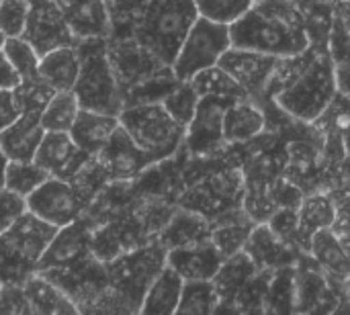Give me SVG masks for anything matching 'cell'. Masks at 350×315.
Wrapping results in <instances>:
<instances>
[{"instance_id":"680465c9","label":"cell","mask_w":350,"mask_h":315,"mask_svg":"<svg viewBox=\"0 0 350 315\" xmlns=\"http://www.w3.org/2000/svg\"><path fill=\"white\" fill-rule=\"evenodd\" d=\"M0 285H2V283H0Z\"/></svg>"},{"instance_id":"b9f144b4","label":"cell","mask_w":350,"mask_h":315,"mask_svg":"<svg viewBox=\"0 0 350 315\" xmlns=\"http://www.w3.org/2000/svg\"><path fill=\"white\" fill-rule=\"evenodd\" d=\"M312 125H324L328 135H334V139L350 152V98L345 94L338 92L328 111Z\"/></svg>"},{"instance_id":"bcb514c9","label":"cell","mask_w":350,"mask_h":315,"mask_svg":"<svg viewBox=\"0 0 350 315\" xmlns=\"http://www.w3.org/2000/svg\"><path fill=\"white\" fill-rule=\"evenodd\" d=\"M31 12L27 0H0V31L6 37H21Z\"/></svg>"},{"instance_id":"6da1fadb","label":"cell","mask_w":350,"mask_h":315,"mask_svg":"<svg viewBox=\"0 0 350 315\" xmlns=\"http://www.w3.org/2000/svg\"><path fill=\"white\" fill-rule=\"evenodd\" d=\"M232 45L275 57L299 55L310 49L306 12L297 0H256L230 25Z\"/></svg>"},{"instance_id":"5bb4252c","label":"cell","mask_w":350,"mask_h":315,"mask_svg":"<svg viewBox=\"0 0 350 315\" xmlns=\"http://www.w3.org/2000/svg\"><path fill=\"white\" fill-rule=\"evenodd\" d=\"M21 37L27 39L39 55H45L57 47L78 45V39L74 37L72 29L68 27L64 14L59 12L53 0L31 6L27 25Z\"/></svg>"},{"instance_id":"ee69618b","label":"cell","mask_w":350,"mask_h":315,"mask_svg":"<svg viewBox=\"0 0 350 315\" xmlns=\"http://www.w3.org/2000/svg\"><path fill=\"white\" fill-rule=\"evenodd\" d=\"M256 0H195L199 16H205L209 20L232 25L240 16H244Z\"/></svg>"},{"instance_id":"e0dca14e","label":"cell","mask_w":350,"mask_h":315,"mask_svg":"<svg viewBox=\"0 0 350 315\" xmlns=\"http://www.w3.org/2000/svg\"><path fill=\"white\" fill-rule=\"evenodd\" d=\"M90 158H92L90 154L82 152L74 143L68 131H45L33 160L43 170H47L49 176L70 182Z\"/></svg>"},{"instance_id":"3957f363","label":"cell","mask_w":350,"mask_h":315,"mask_svg":"<svg viewBox=\"0 0 350 315\" xmlns=\"http://www.w3.org/2000/svg\"><path fill=\"white\" fill-rule=\"evenodd\" d=\"M338 94L334 61L330 51L314 49V55L297 78L273 96V102L291 119L301 123L318 121Z\"/></svg>"},{"instance_id":"7bdbcfd3","label":"cell","mask_w":350,"mask_h":315,"mask_svg":"<svg viewBox=\"0 0 350 315\" xmlns=\"http://www.w3.org/2000/svg\"><path fill=\"white\" fill-rule=\"evenodd\" d=\"M199 92L195 90V86L191 82H178L168 96L162 100L164 109L172 115V119L176 123H180L185 129L191 123V119L195 117L197 105H199Z\"/></svg>"},{"instance_id":"484cf974","label":"cell","mask_w":350,"mask_h":315,"mask_svg":"<svg viewBox=\"0 0 350 315\" xmlns=\"http://www.w3.org/2000/svg\"><path fill=\"white\" fill-rule=\"evenodd\" d=\"M117 127H119V117L80 109L70 129V135L82 152L90 156H98Z\"/></svg>"},{"instance_id":"4fadbf2b","label":"cell","mask_w":350,"mask_h":315,"mask_svg":"<svg viewBox=\"0 0 350 315\" xmlns=\"http://www.w3.org/2000/svg\"><path fill=\"white\" fill-rule=\"evenodd\" d=\"M96 160L103 166V170L107 172L111 182L135 180L137 176H142L148 168H152L156 164L152 160V156L146 154L131 139V135L121 127V123L115 129V133L111 135V139L107 141V146L100 150Z\"/></svg>"},{"instance_id":"e575fe53","label":"cell","mask_w":350,"mask_h":315,"mask_svg":"<svg viewBox=\"0 0 350 315\" xmlns=\"http://www.w3.org/2000/svg\"><path fill=\"white\" fill-rule=\"evenodd\" d=\"M49 178V172L43 170L35 160H8L4 170V187L21 197H29L35 189H39Z\"/></svg>"},{"instance_id":"4dcf8cb0","label":"cell","mask_w":350,"mask_h":315,"mask_svg":"<svg viewBox=\"0 0 350 315\" xmlns=\"http://www.w3.org/2000/svg\"><path fill=\"white\" fill-rule=\"evenodd\" d=\"M183 287H185V279L172 266L166 264L162 269V273L154 279L150 289L146 291L139 314L174 315L176 307H178V301H180Z\"/></svg>"},{"instance_id":"74e56055","label":"cell","mask_w":350,"mask_h":315,"mask_svg":"<svg viewBox=\"0 0 350 315\" xmlns=\"http://www.w3.org/2000/svg\"><path fill=\"white\" fill-rule=\"evenodd\" d=\"M150 0H107L111 35L109 39H131L137 20L142 18Z\"/></svg>"},{"instance_id":"7402d4cb","label":"cell","mask_w":350,"mask_h":315,"mask_svg":"<svg viewBox=\"0 0 350 315\" xmlns=\"http://www.w3.org/2000/svg\"><path fill=\"white\" fill-rule=\"evenodd\" d=\"M258 269L252 262V258L242 250L234 256H228L224 264L219 266L217 275L213 277V285L219 295V310L234 312V303L242 295V291L250 285V281L256 277Z\"/></svg>"},{"instance_id":"2e32d148","label":"cell","mask_w":350,"mask_h":315,"mask_svg":"<svg viewBox=\"0 0 350 315\" xmlns=\"http://www.w3.org/2000/svg\"><path fill=\"white\" fill-rule=\"evenodd\" d=\"M92 232H94V223L84 213L76 221L59 228L51 238L45 254L41 256L37 264V273L66 266L70 262H76L92 254Z\"/></svg>"},{"instance_id":"ba28073f","label":"cell","mask_w":350,"mask_h":315,"mask_svg":"<svg viewBox=\"0 0 350 315\" xmlns=\"http://www.w3.org/2000/svg\"><path fill=\"white\" fill-rule=\"evenodd\" d=\"M119 123L156 164L174 158L185 146L187 129L172 119L162 102L125 107L119 113Z\"/></svg>"},{"instance_id":"d4e9b609","label":"cell","mask_w":350,"mask_h":315,"mask_svg":"<svg viewBox=\"0 0 350 315\" xmlns=\"http://www.w3.org/2000/svg\"><path fill=\"white\" fill-rule=\"evenodd\" d=\"M254 225L256 221L250 217L246 209L221 213L211 221V242L215 244V248L221 252L224 258L234 256L246 248Z\"/></svg>"},{"instance_id":"5b68a950","label":"cell","mask_w":350,"mask_h":315,"mask_svg":"<svg viewBox=\"0 0 350 315\" xmlns=\"http://www.w3.org/2000/svg\"><path fill=\"white\" fill-rule=\"evenodd\" d=\"M57 228L39 219L29 209L0 234V283L25 285L37 273Z\"/></svg>"},{"instance_id":"c3c4849f","label":"cell","mask_w":350,"mask_h":315,"mask_svg":"<svg viewBox=\"0 0 350 315\" xmlns=\"http://www.w3.org/2000/svg\"><path fill=\"white\" fill-rule=\"evenodd\" d=\"M0 314L33 315L23 285H16V283L0 285Z\"/></svg>"},{"instance_id":"681fc988","label":"cell","mask_w":350,"mask_h":315,"mask_svg":"<svg viewBox=\"0 0 350 315\" xmlns=\"http://www.w3.org/2000/svg\"><path fill=\"white\" fill-rule=\"evenodd\" d=\"M27 211V201L25 197L8 191L6 187L0 189V234L12 225L23 213Z\"/></svg>"},{"instance_id":"30bf717a","label":"cell","mask_w":350,"mask_h":315,"mask_svg":"<svg viewBox=\"0 0 350 315\" xmlns=\"http://www.w3.org/2000/svg\"><path fill=\"white\" fill-rule=\"evenodd\" d=\"M39 275L59 287L78 307V314H90L96 301L111 287L107 262L98 260L94 254H88L66 266L41 271Z\"/></svg>"},{"instance_id":"6f0895ef","label":"cell","mask_w":350,"mask_h":315,"mask_svg":"<svg viewBox=\"0 0 350 315\" xmlns=\"http://www.w3.org/2000/svg\"><path fill=\"white\" fill-rule=\"evenodd\" d=\"M297 2H299V4H304V2H310V0H297Z\"/></svg>"},{"instance_id":"9f6ffc18","label":"cell","mask_w":350,"mask_h":315,"mask_svg":"<svg viewBox=\"0 0 350 315\" xmlns=\"http://www.w3.org/2000/svg\"><path fill=\"white\" fill-rule=\"evenodd\" d=\"M4 41H6V35H4V33L0 31V49L4 47Z\"/></svg>"},{"instance_id":"1f68e13d","label":"cell","mask_w":350,"mask_h":315,"mask_svg":"<svg viewBox=\"0 0 350 315\" xmlns=\"http://www.w3.org/2000/svg\"><path fill=\"white\" fill-rule=\"evenodd\" d=\"M25 295L31 305L33 315H74L78 307L70 301V297L55 287L51 281L41 277L39 273L31 275L25 281Z\"/></svg>"},{"instance_id":"60d3db41","label":"cell","mask_w":350,"mask_h":315,"mask_svg":"<svg viewBox=\"0 0 350 315\" xmlns=\"http://www.w3.org/2000/svg\"><path fill=\"white\" fill-rule=\"evenodd\" d=\"M109 176L103 170V166L98 164L96 156H92L78 172L76 176L70 180L72 189L76 191V195L80 197V201L84 203V209L92 203V199L109 184Z\"/></svg>"},{"instance_id":"11a10c76","label":"cell","mask_w":350,"mask_h":315,"mask_svg":"<svg viewBox=\"0 0 350 315\" xmlns=\"http://www.w3.org/2000/svg\"><path fill=\"white\" fill-rule=\"evenodd\" d=\"M31 6H35V4H43V2H49V0H27Z\"/></svg>"},{"instance_id":"9c48e42d","label":"cell","mask_w":350,"mask_h":315,"mask_svg":"<svg viewBox=\"0 0 350 315\" xmlns=\"http://www.w3.org/2000/svg\"><path fill=\"white\" fill-rule=\"evenodd\" d=\"M232 47L230 25H221L199 16L183 41L172 72L180 82L193 80L199 72L217 66L221 55Z\"/></svg>"},{"instance_id":"ab89813d","label":"cell","mask_w":350,"mask_h":315,"mask_svg":"<svg viewBox=\"0 0 350 315\" xmlns=\"http://www.w3.org/2000/svg\"><path fill=\"white\" fill-rule=\"evenodd\" d=\"M2 51L6 53V57L10 59V64L18 72L21 80L41 78L39 76V59H41V55L35 51V47L27 39H23V37H6Z\"/></svg>"},{"instance_id":"f5cc1de1","label":"cell","mask_w":350,"mask_h":315,"mask_svg":"<svg viewBox=\"0 0 350 315\" xmlns=\"http://www.w3.org/2000/svg\"><path fill=\"white\" fill-rule=\"evenodd\" d=\"M332 4H334L336 14L349 25L350 29V0H332Z\"/></svg>"},{"instance_id":"8992f818","label":"cell","mask_w":350,"mask_h":315,"mask_svg":"<svg viewBox=\"0 0 350 315\" xmlns=\"http://www.w3.org/2000/svg\"><path fill=\"white\" fill-rule=\"evenodd\" d=\"M76 47L82 61L72 92L80 109L119 117L125 105L113 64L109 59L107 39H82Z\"/></svg>"},{"instance_id":"277c9868","label":"cell","mask_w":350,"mask_h":315,"mask_svg":"<svg viewBox=\"0 0 350 315\" xmlns=\"http://www.w3.org/2000/svg\"><path fill=\"white\" fill-rule=\"evenodd\" d=\"M197 18L195 0H150L133 29V39L160 61L172 66Z\"/></svg>"},{"instance_id":"52a82bcc","label":"cell","mask_w":350,"mask_h":315,"mask_svg":"<svg viewBox=\"0 0 350 315\" xmlns=\"http://www.w3.org/2000/svg\"><path fill=\"white\" fill-rule=\"evenodd\" d=\"M166 256L168 250L156 238L107 262L111 291L127 314H139L146 291L166 266Z\"/></svg>"},{"instance_id":"f907efd6","label":"cell","mask_w":350,"mask_h":315,"mask_svg":"<svg viewBox=\"0 0 350 315\" xmlns=\"http://www.w3.org/2000/svg\"><path fill=\"white\" fill-rule=\"evenodd\" d=\"M21 115V109L16 105L14 92L12 90H2L0 88V133L10 127Z\"/></svg>"},{"instance_id":"f6af8a7d","label":"cell","mask_w":350,"mask_h":315,"mask_svg":"<svg viewBox=\"0 0 350 315\" xmlns=\"http://www.w3.org/2000/svg\"><path fill=\"white\" fill-rule=\"evenodd\" d=\"M12 92H14L21 113H25V111L43 113V109L47 107V102L53 98V94L57 90L53 86H49L43 78H35V80H21V84Z\"/></svg>"},{"instance_id":"8d00e7d4","label":"cell","mask_w":350,"mask_h":315,"mask_svg":"<svg viewBox=\"0 0 350 315\" xmlns=\"http://www.w3.org/2000/svg\"><path fill=\"white\" fill-rule=\"evenodd\" d=\"M80 105L72 90L55 92L53 98L47 102V107L41 113V123L45 131H68L72 129L76 117H78Z\"/></svg>"},{"instance_id":"836d02e7","label":"cell","mask_w":350,"mask_h":315,"mask_svg":"<svg viewBox=\"0 0 350 315\" xmlns=\"http://www.w3.org/2000/svg\"><path fill=\"white\" fill-rule=\"evenodd\" d=\"M195 90L199 92V96L205 94H215V96H224V98H232V100H240V98H250L244 88L217 64L211 66L203 72H199L193 80H189Z\"/></svg>"},{"instance_id":"7dc6e473","label":"cell","mask_w":350,"mask_h":315,"mask_svg":"<svg viewBox=\"0 0 350 315\" xmlns=\"http://www.w3.org/2000/svg\"><path fill=\"white\" fill-rule=\"evenodd\" d=\"M267 223L279 238L299 248V215L295 207H279Z\"/></svg>"},{"instance_id":"db71d44e","label":"cell","mask_w":350,"mask_h":315,"mask_svg":"<svg viewBox=\"0 0 350 315\" xmlns=\"http://www.w3.org/2000/svg\"><path fill=\"white\" fill-rule=\"evenodd\" d=\"M6 164H8V158L4 156V152L0 148V189L4 187V170H6Z\"/></svg>"},{"instance_id":"f546056e","label":"cell","mask_w":350,"mask_h":315,"mask_svg":"<svg viewBox=\"0 0 350 315\" xmlns=\"http://www.w3.org/2000/svg\"><path fill=\"white\" fill-rule=\"evenodd\" d=\"M297 215H299V248L310 254L312 238L320 230L332 228L338 211L330 197L316 193V195L301 199V203L297 207Z\"/></svg>"},{"instance_id":"816d5d0a","label":"cell","mask_w":350,"mask_h":315,"mask_svg":"<svg viewBox=\"0 0 350 315\" xmlns=\"http://www.w3.org/2000/svg\"><path fill=\"white\" fill-rule=\"evenodd\" d=\"M21 84V76L6 57V53L0 49V88L2 90H14Z\"/></svg>"},{"instance_id":"83f0119b","label":"cell","mask_w":350,"mask_h":315,"mask_svg":"<svg viewBox=\"0 0 350 315\" xmlns=\"http://www.w3.org/2000/svg\"><path fill=\"white\" fill-rule=\"evenodd\" d=\"M310 256L318 262L328 279L334 281H349L350 279V254L345 250L342 242L336 234L328 230H320L310 244Z\"/></svg>"},{"instance_id":"d590c367","label":"cell","mask_w":350,"mask_h":315,"mask_svg":"<svg viewBox=\"0 0 350 315\" xmlns=\"http://www.w3.org/2000/svg\"><path fill=\"white\" fill-rule=\"evenodd\" d=\"M219 295L213 281H185L176 314H217Z\"/></svg>"},{"instance_id":"7c38bea8","label":"cell","mask_w":350,"mask_h":315,"mask_svg":"<svg viewBox=\"0 0 350 315\" xmlns=\"http://www.w3.org/2000/svg\"><path fill=\"white\" fill-rule=\"evenodd\" d=\"M25 201L31 213L55 225L57 230L76 221L84 213V203L80 201L72 184L55 176H49Z\"/></svg>"},{"instance_id":"cb8c5ba5","label":"cell","mask_w":350,"mask_h":315,"mask_svg":"<svg viewBox=\"0 0 350 315\" xmlns=\"http://www.w3.org/2000/svg\"><path fill=\"white\" fill-rule=\"evenodd\" d=\"M267 127V115L252 98H240L228 105L224 113L226 143H246L258 137Z\"/></svg>"},{"instance_id":"d6a6232c","label":"cell","mask_w":350,"mask_h":315,"mask_svg":"<svg viewBox=\"0 0 350 315\" xmlns=\"http://www.w3.org/2000/svg\"><path fill=\"white\" fill-rule=\"evenodd\" d=\"M328 51L334 61L338 92L350 98V29L338 14L334 16V23H332Z\"/></svg>"},{"instance_id":"7a4b0ae2","label":"cell","mask_w":350,"mask_h":315,"mask_svg":"<svg viewBox=\"0 0 350 315\" xmlns=\"http://www.w3.org/2000/svg\"><path fill=\"white\" fill-rule=\"evenodd\" d=\"M107 51L125 107L162 102L168 96V92L180 82L174 76L172 66L160 61L154 53L142 47L133 37L107 39Z\"/></svg>"},{"instance_id":"f1b7e54d","label":"cell","mask_w":350,"mask_h":315,"mask_svg":"<svg viewBox=\"0 0 350 315\" xmlns=\"http://www.w3.org/2000/svg\"><path fill=\"white\" fill-rule=\"evenodd\" d=\"M80 51L76 45L57 47L39 59V76L57 92L72 90L80 74Z\"/></svg>"},{"instance_id":"ac0fdd59","label":"cell","mask_w":350,"mask_h":315,"mask_svg":"<svg viewBox=\"0 0 350 315\" xmlns=\"http://www.w3.org/2000/svg\"><path fill=\"white\" fill-rule=\"evenodd\" d=\"M244 252L252 258L258 271H279L285 266H297L308 254L297 246L279 238L269 223H256Z\"/></svg>"},{"instance_id":"d6986e66","label":"cell","mask_w":350,"mask_h":315,"mask_svg":"<svg viewBox=\"0 0 350 315\" xmlns=\"http://www.w3.org/2000/svg\"><path fill=\"white\" fill-rule=\"evenodd\" d=\"M78 41L109 39L111 18L107 0H53Z\"/></svg>"},{"instance_id":"4316f807","label":"cell","mask_w":350,"mask_h":315,"mask_svg":"<svg viewBox=\"0 0 350 315\" xmlns=\"http://www.w3.org/2000/svg\"><path fill=\"white\" fill-rule=\"evenodd\" d=\"M324 301L336 307V295L330 289L324 271L318 266V262L314 269L308 264L301 266L299 262L295 266V312H326L322 305Z\"/></svg>"},{"instance_id":"f35d334b","label":"cell","mask_w":350,"mask_h":315,"mask_svg":"<svg viewBox=\"0 0 350 315\" xmlns=\"http://www.w3.org/2000/svg\"><path fill=\"white\" fill-rule=\"evenodd\" d=\"M265 312H295V266H285L273 273L265 299Z\"/></svg>"},{"instance_id":"8fae6325","label":"cell","mask_w":350,"mask_h":315,"mask_svg":"<svg viewBox=\"0 0 350 315\" xmlns=\"http://www.w3.org/2000/svg\"><path fill=\"white\" fill-rule=\"evenodd\" d=\"M232 98L205 94L199 98L195 117L187 125L183 150L195 158H209L215 152H221L226 146L224 139V113Z\"/></svg>"},{"instance_id":"9a60e30c","label":"cell","mask_w":350,"mask_h":315,"mask_svg":"<svg viewBox=\"0 0 350 315\" xmlns=\"http://www.w3.org/2000/svg\"><path fill=\"white\" fill-rule=\"evenodd\" d=\"M277 61H279V57H275V55L232 45L221 55L219 66L244 88V92L250 98L256 100L265 94Z\"/></svg>"},{"instance_id":"603a6c76","label":"cell","mask_w":350,"mask_h":315,"mask_svg":"<svg viewBox=\"0 0 350 315\" xmlns=\"http://www.w3.org/2000/svg\"><path fill=\"white\" fill-rule=\"evenodd\" d=\"M158 240L164 244L166 250L174 248H185V246H195L205 240H211V221L199 211L178 207L164 230L160 232Z\"/></svg>"},{"instance_id":"ffe728a7","label":"cell","mask_w":350,"mask_h":315,"mask_svg":"<svg viewBox=\"0 0 350 315\" xmlns=\"http://www.w3.org/2000/svg\"><path fill=\"white\" fill-rule=\"evenodd\" d=\"M224 260L226 258L211 240L168 250L166 256V264L172 266L185 281H213Z\"/></svg>"},{"instance_id":"44dd1931","label":"cell","mask_w":350,"mask_h":315,"mask_svg":"<svg viewBox=\"0 0 350 315\" xmlns=\"http://www.w3.org/2000/svg\"><path fill=\"white\" fill-rule=\"evenodd\" d=\"M45 135L39 111H25L18 119L0 133V148L8 160L29 162L35 158V152Z\"/></svg>"}]
</instances>
